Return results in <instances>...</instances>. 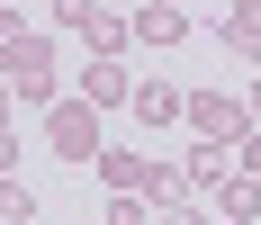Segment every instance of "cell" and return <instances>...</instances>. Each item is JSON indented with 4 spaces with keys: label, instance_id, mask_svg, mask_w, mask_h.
I'll return each mask as SVG.
<instances>
[{
    "label": "cell",
    "instance_id": "1",
    "mask_svg": "<svg viewBox=\"0 0 261 225\" xmlns=\"http://www.w3.org/2000/svg\"><path fill=\"white\" fill-rule=\"evenodd\" d=\"M0 81H9V108H54L63 99V54H54V36L27 27L18 45L0 54Z\"/></svg>",
    "mask_w": 261,
    "mask_h": 225
},
{
    "label": "cell",
    "instance_id": "2",
    "mask_svg": "<svg viewBox=\"0 0 261 225\" xmlns=\"http://www.w3.org/2000/svg\"><path fill=\"white\" fill-rule=\"evenodd\" d=\"M180 126L198 135V144H243V135H252V108H243L234 90H189V99H180Z\"/></svg>",
    "mask_w": 261,
    "mask_h": 225
},
{
    "label": "cell",
    "instance_id": "3",
    "mask_svg": "<svg viewBox=\"0 0 261 225\" xmlns=\"http://www.w3.org/2000/svg\"><path fill=\"white\" fill-rule=\"evenodd\" d=\"M45 144H54V162H99V108L90 99H54L45 108Z\"/></svg>",
    "mask_w": 261,
    "mask_h": 225
},
{
    "label": "cell",
    "instance_id": "4",
    "mask_svg": "<svg viewBox=\"0 0 261 225\" xmlns=\"http://www.w3.org/2000/svg\"><path fill=\"white\" fill-rule=\"evenodd\" d=\"M126 36H135L144 54H171V45L189 36V9H171V0H135V9H126Z\"/></svg>",
    "mask_w": 261,
    "mask_h": 225
},
{
    "label": "cell",
    "instance_id": "5",
    "mask_svg": "<svg viewBox=\"0 0 261 225\" xmlns=\"http://www.w3.org/2000/svg\"><path fill=\"white\" fill-rule=\"evenodd\" d=\"M126 90H135V72L117 63V54H81V90H72V99H90V108H126Z\"/></svg>",
    "mask_w": 261,
    "mask_h": 225
},
{
    "label": "cell",
    "instance_id": "6",
    "mask_svg": "<svg viewBox=\"0 0 261 225\" xmlns=\"http://www.w3.org/2000/svg\"><path fill=\"white\" fill-rule=\"evenodd\" d=\"M180 180H189V189H198V198H216V189L234 180V144H198V153H189V162H180Z\"/></svg>",
    "mask_w": 261,
    "mask_h": 225
},
{
    "label": "cell",
    "instance_id": "7",
    "mask_svg": "<svg viewBox=\"0 0 261 225\" xmlns=\"http://www.w3.org/2000/svg\"><path fill=\"white\" fill-rule=\"evenodd\" d=\"M135 198L153 207V216H162V207H180V198H189V180H180V162H162V153H153V162H144V180H135Z\"/></svg>",
    "mask_w": 261,
    "mask_h": 225
},
{
    "label": "cell",
    "instance_id": "8",
    "mask_svg": "<svg viewBox=\"0 0 261 225\" xmlns=\"http://www.w3.org/2000/svg\"><path fill=\"white\" fill-rule=\"evenodd\" d=\"M180 99H189V90H171V81H135V90H126V108L144 126H180Z\"/></svg>",
    "mask_w": 261,
    "mask_h": 225
},
{
    "label": "cell",
    "instance_id": "9",
    "mask_svg": "<svg viewBox=\"0 0 261 225\" xmlns=\"http://www.w3.org/2000/svg\"><path fill=\"white\" fill-rule=\"evenodd\" d=\"M144 162H153V153H126V144H99V180H108V198H135V180H144Z\"/></svg>",
    "mask_w": 261,
    "mask_h": 225
},
{
    "label": "cell",
    "instance_id": "10",
    "mask_svg": "<svg viewBox=\"0 0 261 225\" xmlns=\"http://www.w3.org/2000/svg\"><path fill=\"white\" fill-rule=\"evenodd\" d=\"M81 45H90V54H117V63H126V54H135V36H126V18H117V9H99V18L81 27Z\"/></svg>",
    "mask_w": 261,
    "mask_h": 225
},
{
    "label": "cell",
    "instance_id": "11",
    "mask_svg": "<svg viewBox=\"0 0 261 225\" xmlns=\"http://www.w3.org/2000/svg\"><path fill=\"white\" fill-rule=\"evenodd\" d=\"M207 207H216V225H252V216H261V189H252V180H225Z\"/></svg>",
    "mask_w": 261,
    "mask_h": 225
},
{
    "label": "cell",
    "instance_id": "12",
    "mask_svg": "<svg viewBox=\"0 0 261 225\" xmlns=\"http://www.w3.org/2000/svg\"><path fill=\"white\" fill-rule=\"evenodd\" d=\"M216 36H234V45H261V0H234V9L216 18Z\"/></svg>",
    "mask_w": 261,
    "mask_h": 225
},
{
    "label": "cell",
    "instance_id": "13",
    "mask_svg": "<svg viewBox=\"0 0 261 225\" xmlns=\"http://www.w3.org/2000/svg\"><path fill=\"white\" fill-rule=\"evenodd\" d=\"M27 216H36V189L9 171V180H0V225H27Z\"/></svg>",
    "mask_w": 261,
    "mask_h": 225
},
{
    "label": "cell",
    "instance_id": "14",
    "mask_svg": "<svg viewBox=\"0 0 261 225\" xmlns=\"http://www.w3.org/2000/svg\"><path fill=\"white\" fill-rule=\"evenodd\" d=\"M45 9H54V36H81V27L99 18V0H45Z\"/></svg>",
    "mask_w": 261,
    "mask_h": 225
},
{
    "label": "cell",
    "instance_id": "15",
    "mask_svg": "<svg viewBox=\"0 0 261 225\" xmlns=\"http://www.w3.org/2000/svg\"><path fill=\"white\" fill-rule=\"evenodd\" d=\"M99 225H153V207H144V198H108Z\"/></svg>",
    "mask_w": 261,
    "mask_h": 225
},
{
    "label": "cell",
    "instance_id": "16",
    "mask_svg": "<svg viewBox=\"0 0 261 225\" xmlns=\"http://www.w3.org/2000/svg\"><path fill=\"white\" fill-rule=\"evenodd\" d=\"M234 180H252V189H261V126L243 135V144H234Z\"/></svg>",
    "mask_w": 261,
    "mask_h": 225
},
{
    "label": "cell",
    "instance_id": "17",
    "mask_svg": "<svg viewBox=\"0 0 261 225\" xmlns=\"http://www.w3.org/2000/svg\"><path fill=\"white\" fill-rule=\"evenodd\" d=\"M18 171V126H0V180Z\"/></svg>",
    "mask_w": 261,
    "mask_h": 225
},
{
    "label": "cell",
    "instance_id": "18",
    "mask_svg": "<svg viewBox=\"0 0 261 225\" xmlns=\"http://www.w3.org/2000/svg\"><path fill=\"white\" fill-rule=\"evenodd\" d=\"M18 36H27V18H18V9H0V54L18 45Z\"/></svg>",
    "mask_w": 261,
    "mask_h": 225
},
{
    "label": "cell",
    "instance_id": "19",
    "mask_svg": "<svg viewBox=\"0 0 261 225\" xmlns=\"http://www.w3.org/2000/svg\"><path fill=\"white\" fill-rule=\"evenodd\" d=\"M162 225H207V207H189V198H180V207H162Z\"/></svg>",
    "mask_w": 261,
    "mask_h": 225
},
{
    "label": "cell",
    "instance_id": "20",
    "mask_svg": "<svg viewBox=\"0 0 261 225\" xmlns=\"http://www.w3.org/2000/svg\"><path fill=\"white\" fill-rule=\"evenodd\" d=\"M243 108H252V126H261V72H252V90H243Z\"/></svg>",
    "mask_w": 261,
    "mask_h": 225
},
{
    "label": "cell",
    "instance_id": "21",
    "mask_svg": "<svg viewBox=\"0 0 261 225\" xmlns=\"http://www.w3.org/2000/svg\"><path fill=\"white\" fill-rule=\"evenodd\" d=\"M0 126H18V108H9V81H0Z\"/></svg>",
    "mask_w": 261,
    "mask_h": 225
},
{
    "label": "cell",
    "instance_id": "22",
    "mask_svg": "<svg viewBox=\"0 0 261 225\" xmlns=\"http://www.w3.org/2000/svg\"><path fill=\"white\" fill-rule=\"evenodd\" d=\"M99 9H117V18H126V9H135V0H99Z\"/></svg>",
    "mask_w": 261,
    "mask_h": 225
},
{
    "label": "cell",
    "instance_id": "23",
    "mask_svg": "<svg viewBox=\"0 0 261 225\" xmlns=\"http://www.w3.org/2000/svg\"><path fill=\"white\" fill-rule=\"evenodd\" d=\"M171 9H189V0H171Z\"/></svg>",
    "mask_w": 261,
    "mask_h": 225
},
{
    "label": "cell",
    "instance_id": "24",
    "mask_svg": "<svg viewBox=\"0 0 261 225\" xmlns=\"http://www.w3.org/2000/svg\"><path fill=\"white\" fill-rule=\"evenodd\" d=\"M81 225H90V216H81Z\"/></svg>",
    "mask_w": 261,
    "mask_h": 225
}]
</instances>
